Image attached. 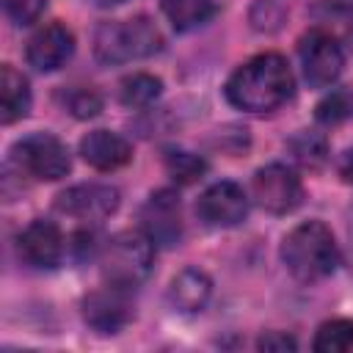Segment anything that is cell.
<instances>
[{"mask_svg":"<svg viewBox=\"0 0 353 353\" xmlns=\"http://www.w3.org/2000/svg\"><path fill=\"white\" fill-rule=\"evenodd\" d=\"M292 97V72L279 52H262L245 61L226 80V99L237 110L270 113Z\"/></svg>","mask_w":353,"mask_h":353,"instance_id":"cell-1","label":"cell"},{"mask_svg":"<svg viewBox=\"0 0 353 353\" xmlns=\"http://www.w3.org/2000/svg\"><path fill=\"white\" fill-rule=\"evenodd\" d=\"M281 259L298 281L314 284L336 270L339 245L334 240V232L323 221H303L287 232L281 243Z\"/></svg>","mask_w":353,"mask_h":353,"instance_id":"cell-2","label":"cell"},{"mask_svg":"<svg viewBox=\"0 0 353 353\" xmlns=\"http://www.w3.org/2000/svg\"><path fill=\"white\" fill-rule=\"evenodd\" d=\"M160 47H163V36L149 17L110 19L102 22L94 33V55L105 66L149 58Z\"/></svg>","mask_w":353,"mask_h":353,"instance_id":"cell-3","label":"cell"},{"mask_svg":"<svg viewBox=\"0 0 353 353\" xmlns=\"http://www.w3.org/2000/svg\"><path fill=\"white\" fill-rule=\"evenodd\" d=\"M152 259H154V243L149 240V234L127 229L119 232L113 240H108L102 251V276L108 284L132 290L149 276Z\"/></svg>","mask_w":353,"mask_h":353,"instance_id":"cell-4","label":"cell"},{"mask_svg":"<svg viewBox=\"0 0 353 353\" xmlns=\"http://www.w3.org/2000/svg\"><path fill=\"white\" fill-rule=\"evenodd\" d=\"M11 157L25 174H30L33 179H44V182L61 179L72 168L66 143L55 138L52 132H30L19 138L11 146Z\"/></svg>","mask_w":353,"mask_h":353,"instance_id":"cell-5","label":"cell"},{"mask_svg":"<svg viewBox=\"0 0 353 353\" xmlns=\"http://www.w3.org/2000/svg\"><path fill=\"white\" fill-rule=\"evenodd\" d=\"M254 201L270 215H287L301 207L303 201V182L301 176L284 163L262 165L251 179Z\"/></svg>","mask_w":353,"mask_h":353,"instance_id":"cell-6","label":"cell"},{"mask_svg":"<svg viewBox=\"0 0 353 353\" xmlns=\"http://www.w3.org/2000/svg\"><path fill=\"white\" fill-rule=\"evenodd\" d=\"M298 55H301V69H303V80L312 88H328L339 80L342 69H345V52L342 44L325 33V30H309L301 44H298Z\"/></svg>","mask_w":353,"mask_h":353,"instance_id":"cell-7","label":"cell"},{"mask_svg":"<svg viewBox=\"0 0 353 353\" xmlns=\"http://www.w3.org/2000/svg\"><path fill=\"white\" fill-rule=\"evenodd\" d=\"M196 215L210 229H232L248 215V196L237 182H212L196 201Z\"/></svg>","mask_w":353,"mask_h":353,"instance_id":"cell-8","label":"cell"},{"mask_svg":"<svg viewBox=\"0 0 353 353\" xmlns=\"http://www.w3.org/2000/svg\"><path fill=\"white\" fill-rule=\"evenodd\" d=\"M55 210L63 215L88 221V223L105 221L108 215H113L119 210V190L113 185H102V182H80V185H72L58 193Z\"/></svg>","mask_w":353,"mask_h":353,"instance_id":"cell-9","label":"cell"},{"mask_svg":"<svg viewBox=\"0 0 353 353\" xmlns=\"http://www.w3.org/2000/svg\"><path fill=\"white\" fill-rule=\"evenodd\" d=\"M130 317H132V303H130V290L124 287L108 284L83 301V320L99 334L121 331L130 323Z\"/></svg>","mask_w":353,"mask_h":353,"instance_id":"cell-10","label":"cell"},{"mask_svg":"<svg viewBox=\"0 0 353 353\" xmlns=\"http://www.w3.org/2000/svg\"><path fill=\"white\" fill-rule=\"evenodd\" d=\"M141 226L154 245H176L182 237V210L174 190H157L141 210Z\"/></svg>","mask_w":353,"mask_h":353,"instance_id":"cell-11","label":"cell"},{"mask_svg":"<svg viewBox=\"0 0 353 353\" xmlns=\"http://www.w3.org/2000/svg\"><path fill=\"white\" fill-rule=\"evenodd\" d=\"M74 52V36L66 25L50 22L39 28L25 47V58L36 72H55L61 69Z\"/></svg>","mask_w":353,"mask_h":353,"instance_id":"cell-12","label":"cell"},{"mask_svg":"<svg viewBox=\"0 0 353 353\" xmlns=\"http://www.w3.org/2000/svg\"><path fill=\"white\" fill-rule=\"evenodd\" d=\"M17 248H19V256L30 265V268H41V270H50L61 262L63 256V234L61 229L52 223V221H30L19 240H17Z\"/></svg>","mask_w":353,"mask_h":353,"instance_id":"cell-13","label":"cell"},{"mask_svg":"<svg viewBox=\"0 0 353 353\" xmlns=\"http://www.w3.org/2000/svg\"><path fill=\"white\" fill-rule=\"evenodd\" d=\"M80 154L83 160L97 168V171H116L121 165L130 163L132 157V146L127 138H121L119 132L110 130H91L88 135H83L80 141Z\"/></svg>","mask_w":353,"mask_h":353,"instance_id":"cell-14","label":"cell"},{"mask_svg":"<svg viewBox=\"0 0 353 353\" xmlns=\"http://www.w3.org/2000/svg\"><path fill=\"white\" fill-rule=\"evenodd\" d=\"M210 292H212V281L199 268H182L168 284V301L182 314L201 312L210 301Z\"/></svg>","mask_w":353,"mask_h":353,"instance_id":"cell-15","label":"cell"},{"mask_svg":"<svg viewBox=\"0 0 353 353\" xmlns=\"http://www.w3.org/2000/svg\"><path fill=\"white\" fill-rule=\"evenodd\" d=\"M30 110V85L22 72H17L11 63H3L0 69V121L14 124L25 119Z\"/></svg>","mask_w":353,"mask_h":353,"instance_id":"cell-16","label":"cell"},{"mask_svg":"<svg viewBox=\"0 0 353 353\" xmlns=\"http://www.w3.org/2000/svg\"><path fill=\"white\" fill-rule=\"evenodd\" d=\"M163 91V83L160 77L154 74H146V72H135V74H127L121 83H119V99L121 105L127 108H146L152 105Z\"/></svg>","mask_w":353,"mask_h":353,"instance_id":"cell-17","label":"cell"},{"mask_svg":"<svg viewBox=\"0 0 353 353\" xmlns=\"http://www.w3.org/2000/svg\"><path fill=\"white\" fill-rule=\"evenodd\" d=\"M160 6L176 30L199 28L212 14V0H160Z\"/></svg>","mask_w":353,"mask_h":353,"instance_id":"cell-18","label":"cell"},{"mask_svg":"<svg viewBox=\"0 0 353 353\" xmlns=\"http://www.w3.org/2000/svg\"><path fill=\"white\" fill-rule=\"evenodd\" d=\"M312 347L317 353H342V350H350L353 347V320H347V317L325 320L317 328Z\"/></svg>","mask_w":353,"mask_h":353,"instance_id":"cell-19","label":"cell"},{"mask_svg":"<svg viewBox=\"0 0 353 353\" xmlns=\"http://www.w3.org/2000/svg\"><path fill=\"white\" fill-rule=\"evenodd\" d=\"M165 171L179 182V185H190L196 179H201V174L207 171V163L193 154V152H182V149H171L165 154Z\"/></svg>","mask_w":353,"mask_h":353,"instance_id":"cell-20","label":"cell"},{"mask_svg":"<svg viewBox=\"0 0 353 353\" xmlns=\"http://www.w3.org/2000/svg\"><path fill=\"white\" fill-rule=\"evenodd\" d=\"M290 149L295 154L298 163L309 165V168H317L325 154H328V146H325V138L317 135V132H309V130H301L292 141H290Z\"/></svg>","mask_w":353,"mask_h":353,"instance_id":"cell-21","label":"cell"},{"mask_svg":"<svg viewBox=\"0 0 353 353\" xmlns=\"http://www.w3.org/2000/svg\"><path fill=\"white\" fill-rule=\"evenodd\" d=\"M353 113V94L345 88H334L314 110L320 124H339Z\"/></svg>","mask_w":353,"mask_h":353,"instance_id":"cell-22","label":"cell"},{"mask_svg":"<svg viewBox=\"0 0 353 353\" xmlns=\"http://www.w3.org/2000/svg\"><path fill=\"white\" fill-rule=\"evenodd\" d=\"M66 108L74 119H91L102 110V97L94 88H72L66 94Z\"/></svg>","mask_w":353,"mask_h":353,"instance_id":"cell-23","label":"cell"},{"mask_svg":"<svg viewBox=\"0 0 353 353\" xmlns=\"http://www.w3.org/2000/svg\"><path fill=\"white\" fill-rule=\"evenodd\" d=\"M0 3H3V14L14 25H33L47 8V0H0Z\"/></svg>","mask_w":353,"mask_h":353,"instance_id":"cell-24","label":"cell"},{"mask_svg":"<svg viewBox=\"0 0 353 353\" xmlns=\"http://www.w3.org/2000/svg\"><path fill=\"white\" fill-rule=\"evenodd\" d=\"M256 347H259V350H270V353H284V350H295L298 342H295L290 334H284V331H265V334L259 336Z\"/></svg>","mask_w":353,"mask_h":353,"instance_id":"cell-25","label":"cell"},{"mask_svg":"<svg viewBox=\"0 0 353 353\" xmlns=\"http://www.w3.org/2000/svg\"><path fill=\"white\" fill-rule=\"evenodd\" d=\"M317 11L320 14H347L353 11V0H317Z\"/></svg>","mask_w":353,"mask_h":353,"instance_id":"cell-26","label":"cell"},{"mask_svg":"<svg viewBox=\"0 0 353 353\" xmlns=\"http://www.w3.org/2000/svg\"><path fill=\"white\" fill-rule=\"evenodd\" d=\"M342 174H345V179H353V152H345V157H342Z\"/></svg>","mask_w":353,"mask_h":353,"instance_id":"cell-27","label":"cell"},{"mask_svg":"<svg viewBox=\"0 0 353 353\" xmlns=\"http://www.w3.org/2000/svg\"><path fill=\"white\" fill-rule=\"evenodd\" d=\"M97 6H119V3H124V0H94Z\"/></svg>","mask_w":353,"mask_h":353,"instance_id":"cell-28","label":"cell"}]
</instances>
